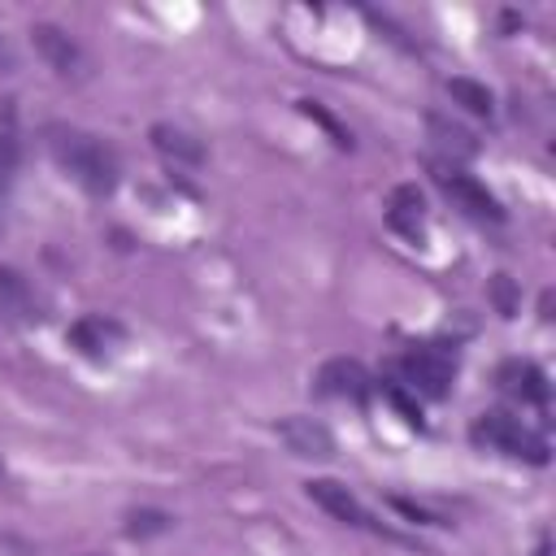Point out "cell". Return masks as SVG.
Listing matches in <instances>:
<instances>
[{"mask_svg":"<svg viewBox=\"0 0 556 556\" xmlns=\"http://www.w3.org/2000/svg\"><path fill=\"white\" fill-rule=\"evenodd\" d=\"M48 152L83 191L109 195L117 187V161H113V152L96 135L74 130V126H52L48 130Z\"/></svg>","mask_w":556,"mask_h":556,"instance_id":"1","label":"cell"},{"mask_svg":"<svg viewBox=\"0 0 556 556\" xmlns=\"http://www.w3.org/2000/svg\"><path fill=\"white\" fill-rule=\"evenodd\" d=\"M469 439L478 447H491V452H504L513 460H530V465H547V443L543 434H534L530 426H521L517 417L508 413H482L469 430Z\"/></svg>","mask_w":556,"mask_h":556,"instance_id":"2","label":"cell"},{"mask_svg":"<svg viewBox=\"0 0 556 556\" xmlns=\"http://www.w3.org/2000/svg\"><path fill=\"white\" fill-rule=\"evenodd\" d=\"M400 374H404V382H408L413 391H421V395H430V400H443L447 387H452L456 361H452L447 352H439L434 343H426V348H413V352L400 356Z\"/></svg>","mask_w":556,"mask_h":556,"instance_id":"3","label":"cell"},{"mask_svg":"<svg viewBox=\"0 0 556 556\" xmlns=\"http://www.w3.org/2000/svg\"><path fill=\"white\" fill-rule=\"evenodd\" d=\"M304 491H308V500L317 504V508H326L334 521H343V526H356V530H374V534H387L382 530V521H374L369 513H365V504L343 486V482H334V478H308L304 482Z\"/></svg>","mask_w":556,"mask_h":556,"instance_id":"4","label":"cell"},{"mask_svg":"<svg viewBox=\"0 0 556 556\" xmlns=\"http://www.w3.org/2000/svg\"><path fill=\"white\" fill-rule=\"evenodd\" d=\"M434 182H439V191H443L456 208H465L469 217H486V222H500V217H504L500 200H495L478 178H469V174H460V169H452V165H434Z\"/></svg>","mask_w":556,"mask_h":556,"instance_id":"5","label":"cell"},{"mask_svg":"<svg viewBox=\"0 0 556 556\" xmlns=\"http://www.w3.org/2000/svg\"><path fill=\"white\" fill-rule=\"evenodd\" d=\"M278 439H282L287 452L300 456V460H330V456H334L330 430H326L321 421H313V417H282V421H278Z\"/></svg>","mask_w":556,"mask_h":556,"instance_id":"6","label":"cell"},{"mask_svg":"<svg viewBox=\"0 0 556 556\" xmlns=\"http://www.w3.org/2000/svg\"><path fill=\"white\" fill-rule=\"evenodd\" d=\"M30 39H35V48H39V56L61 74V78H78L83 74V65H87V56H83V48L61 30V26H52V22H39L35 30H30Z\"/></svg>","mask_w":556,"mask_h":556,"instance_id":"7","label":"cell"},{"mask_svg":"<svg viewBox=\"0 0 556 556\" xmlns=\"http://www.w3.org/2000/svg\"><path fill=\"white\" fill-rule=\"evenodd\" d=\"M317 391L321 395H334V400H365L369 395V374L361 361L352 356H334L317 369Z\"/></svg>","mask_w":556,"mask_h":556,"instance_id":"8","label":"cell"},{"mask_svg":"<svg viewBox=\"0 0 556 556\" xmlns=\"http://www.w3.org/2000/svg\"><path fill=\"white\" fill-rule=\"evenodd\" d=\"M495 382L504 395H513L521 404H547V374L534 361H504L495 369Z\"/></svg>","mask_w":556,"mask_h":556,"instance_id":"9","label":"cell"},{"mask_svg":"<svg viewBox=\"0 0 556 556\" xmlns=\"http://www.w3.org/2000/svg\"><path fill=\"white\" fill-rule=\"evenodd\" d=\"M152 148H156L169 165H178V169H195V165H204V143H200L195 135H187L182 126L156 122V126H152Z\"/></svg>","mask_w":556,"mask_h":556,"instance_id":"10","label":"cell"},{"mask_svg":"<svg viewBox=\"0 0 556 556\" xmlns=\"http://www.w3.org/2000/svg\"><path fill=\"white\" fill-rule=\"evenodd\" d=\"M387 222H391V230H400V235L413 239V243L426 235V204H421V191H417L413 182H404V187L391 191V200H387Z\"/></svg>","mask_w":556,"mask_h":556,"instance_id":"11","label":"cell"},{"mask_svg":"<svg viewBox=\"0 0 556 556\" xmlns=\"http://www.w3.org/2000/svg\"><path fill=\"white\" fill-rule=\"evenodd\" d=\"M0 317L4 321H30L35 317V291L17 269H0Z\"/></svg>","mask_w":556,"mask_h":556,"instance_id":"12","label":"cell"},{"mask_svg":"<svg viewBox=\"0 0 556 556\" xmlns=\"http://www.w3.org/2000/svg\"><path fill=\"white\" fill-rule=\"evenodd\" d=\"M113 334H117V330H113L104 317H83V321H74V326H70V334H65V339H70L78 352L100 356V352L109 348V339H113Z\"/></svg>","mask_w":556,"mask_h":556,"instance_id":"13","label":"cell"},{"mask_svg":"<svg viewBox=\"0 0 556 556\" xmlns=\"http://www.w3.org/2000/svg\"><path fill=\"white\" fill-rule=\"evenodd\" d=\"M17 156H22V143H17L13 109H4V117H0V191H9V182L17 174Z\"/></svg>","mask_w":556,"mask_h":556,"instance_id":"14","label":"cell"},{"mask_svg":"<svg viewBox=\"0 0 556 556\" xmlns=\"http://www.w3.org/2000/svg\"><path fill=\"white\" fill-rule=\"evenodd\" d=\"M447 96L460 104V109H469V113H478V117H491V91L482 87V83H473V78H447Z\"/></svg>","mask_w":556,"mask_h":556,"instance_id":"15","label":"cell"},{"mask_svg":"<svg viewBox=\"0 0 556 556\" xmlns=\"http://www.w3.org/2000/svg\"><path fill=\"white\" fill-rule=\"evenodd\" d=\"M430 130L439 135V143H443L452 156H473V152H478L473 135H469V130H460V126H447L443 117H430Z\"/></svg>","mask_w":556,"mask_h":556,"instance_id":"16","label":"cell"},{"mask_svg":"<svg viewBox=\"0 0 556 556\" xmlns=\"http://www.w3.org/2000/svg\"><path fill=\"white\" fill-rule=\"evenodd\" d=\"M382 400L408 421V426H421V408H417V400L404 391V387H395V382H382Z\"/></svg>","mask_w":556,"mask_h":556,"instance_id":"17","label":"cell"},{"mask_svg":"<svg viewBox=\"0 0 556 556\" xmlns=\"http://www.w3.org/2000/svg\"><path fill=\"white\" fill-rule=\"evenodd\" d=\"M130 526H126V534H161V530H169V517L165 513H156V508H143V513H130L126 517Z\"/></svg>","mask_w":556,"mask_h":556,"instance_id":"18","label":"cell"},{"mask_svg":"<svg viewBox=\"0 0 556 556\" xmlns=\"http://www.w3.org/2000/svg\"><path fill=\"white\" fill-rule=\"evenodd\" d=\"M304 113H308V117H317V122H321V126H326V130H330V135H334V143H348V135H343V130H339V122H334V117H330V113H321V109H317V104H313V100H304Z\"/></svg>","mask_w":556,"mask_h":556,"instance_id":"19","label":"cell"},{"mask_svg":"<svg viewBox=\"0 0 556 556\" xmlns=\"http://www.w3.org/2000/svg\"><path fill=\"white\" fill-rule=\"evenodd\" d=\"M495 300H500V313L513 317V291H508V278H504V274L495 278Z\"/></svg>","mask_w":556,"mask_h":556,"instance_id":"20","label":"cell"}]
</instances>
